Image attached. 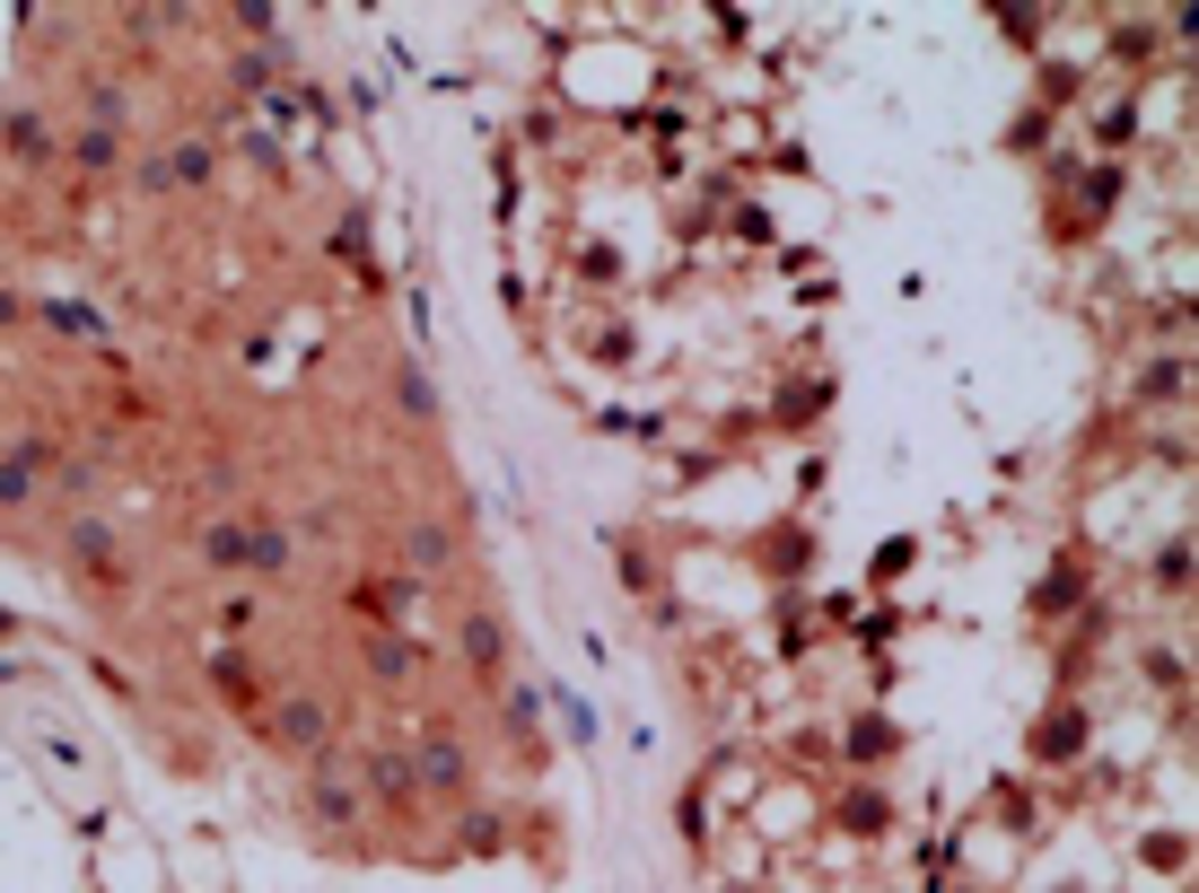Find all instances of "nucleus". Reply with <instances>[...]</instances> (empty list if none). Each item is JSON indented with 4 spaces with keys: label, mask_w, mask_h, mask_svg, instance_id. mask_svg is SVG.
<instances>
[{
    "label": "nucleus",
    "mask_w": 1199,
    "mask_h": 893,
    "mask_svg": "<svg viewBox=\"0 0 1199 893\" xmlns=\"http://www.w3.org/2000/svg\"><path fill=\"white\" fill-rule=\"evenodd\" d=\"M280 736H289V745H325V710H316V701H289V710H280Z\"/></svg>",
    "instance_id": "7ed1b4c3"
},
{
    "label": "nucleus",
    "mask_w": 1199,
    "mask_h": 893,
    "mask_svg": "<svg viewBox=\"0 0 1199 893\" xmlns=\"http://www.w3.org/2000/svg\"><path fill=\"white\" fill-rule=\"evenodd\" d=\"M412 570H447V525H412Z\"/></svg>",
    "instance_id": "20e7f679"
},
{
    "label": "nucleus",
    "mask_w": 1199,
    "mask_h": 893,
    "mask_svg": "<svg viewBox=\"0 0 1199 893\" xmlns=\"http://www.w3.org/2000/svg\"><path fill=\"white\" fill-rule=\"evenodd\" d=\"M421 779L429 788H465V754L456 745H421Z\"/></svg>",
    "instance_id": "f03ea898"
},
{
    "label": "nucleus",
    "mask_w": 1199,
    "mask_h": 893,
    "mask_svg": "<svg viewBox=\"0 0 1199 893\" xmlns=\"http://www.w3.org/2000/svg\"><path fill=\"white\" fill-rule=\"evenodd\" d=\"M465 657H474V666H499V657H508V631H499V614H465Z\"/></svg>",
    "instance_id": "f257e3e1"
},
{
    "label": "nucleus",
    "mask_w": 1199,
    "mask_h": 893,
    "mask_svg": "<svg viewBox=\"0 0 1199 893\" xmlns=\"http://www.w3.org/2000/svg\"><path fill=\"white\" fill-rule=\"evenodd\" d=\"M376 674H385V683H403V674H412V648H403V639H385V648H376Z\"/></svg>",
    "instance_id": "39448f33"
}]
</instances>
